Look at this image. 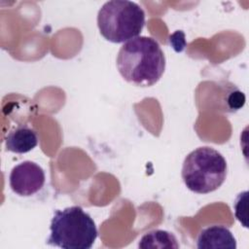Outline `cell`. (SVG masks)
<instances>
[{
	"instance_id": "obj_1",
	"label": "cell",
	"mask_w": 249,
	"mask_h": 249,
	"mask_svg": "<svg viewBox=\"0 0 249 249\" xmlns=\"http://www.w3.org/2000/svg\"><path fill=\"white\" fill-rule=\"evenodd\" d=\"M121 76L136 87H151L158 83L165 69L164 53L154 38L137 36L125 42L117 55Z\"/></svg>"
},
{
	"instance_id": "obj_2",
	"label": "cell",
	"mask_w": 249,
	"mask_h": 249,
	"mask_svg": "<svg viewBox=\"0 0 249 249\" xmlns=\"http://www.w3.org/2000/svg\"><path fill=\"white\" fill-rule=\"evenodd\" d=\"M50 230L47 243L63 249H89L98 235L93 219L78 205L56 210Z\"/></svg>"
},
{
	"instance_id": "obj_3",
	"label": "cell",
	"mask_w": 249,
	"mask_h": 249,
	"mask_svg": "<svg viewBox=\"0 0 249 249\" xmlns=\"http://www.w3.org/2000/svg\"><path fill=\"white\" fill-rule=\"evenodd\" d=\"M228 165L223 155L212 147L203 146L185 158L182 179L186 187L196 194H209L219 189L226 180Z\"/></svg>"
},
{
	"instance_id": "obj_4",
	"label": "cell",
	"mask_w": 249,
	"mask_h": 249,
	"mask_svg": "<svg viewBox=\"0 0 249 249\" xmlns=\"http://www.w3.org/2000/svg\"><path fill=\"white\" fill-rule=\"evenodd\" d=\"M145 12L128 0L105 2L97 14L100 34L112 43H124L137 37L145 25Z\"/></svg>"
},
{
	"instance_id": "obj_5",
	"label": "cell",
	"mask_w": 249,
	"mask_h": 249,
	"mask_svg": "<svg viewBox=\"0 0 249 249\" xmlns=\"http://www.w3.org/2000/svg\"><path fill=\"white\" fill-rule=\"evenodd\" d=\"M45 181L44 169L31 160H24L14 166L9 176L12 191L20 196L35 195L43 188Z\"/></svg>"
},
{
	"instance_id": "obj_6",
	"label": "cell",
	"mask_w": 249,
	"mask_h": 249,
	"mask_svg": "<svg viewBox=\"0 0 249 249\" xmlns=\"http://www.w3.org/2000/svg\"><path fill=\"white\" fill-rule=\"evenodd\" d=\"M196 246L198 249H235L236 240L227 227L213 225L199 232Z\"/></svg>"
},
{
	"instance_id": "obj_7",
	"label": "cell",
	"mask_w": 249,
	"mask_h": 249,
	"mask_svg": "<svg viewBox=\"0 0 249 249\" xmlns=\"http://www.w3.org/2000/svg\"><path fill=\"white\" fill-rule=\"evenodd\" d=\"M37 132L26 124H19L11 129L5 137L6 150L16 154H25L38 145Z\"/></svg>"
},
{
	"instance_id": "obj_8",
	"label": "cell",
	"mask_w": 249,
	"mask_h": 249,
	"mask_svg": "<svg viewBox=\"0 0 249 249\" xmlns=\"http://www.w3.org/2000/svg\"><path fill=\"white\" fill-rule=\"evenodd\" d=\"M138 247L141 249H178L180 245L172 232L153 230L140 238Z\"/></svg>"
},
{
	"instance_id": "obj_9",
	"label": "cell",
	"mask_w": 249,
	"mask_h": 249,
	"mask_svg": "<svg viewBox=\"0 0 249 249\" xmlns=\"http://www.w3.org/2000/svg\"><path fill=\"white\" fill-rule=\"evenodd\" d=\"M247 191L240 193L237 197L235 198L234 204H233V208H234V213H235V217L237 218V220L242 223V225L247 228V215H246V203L243 205V207H241V203L243 201V199L245 197H247Z\"/></svg>"
}]
</instances>
